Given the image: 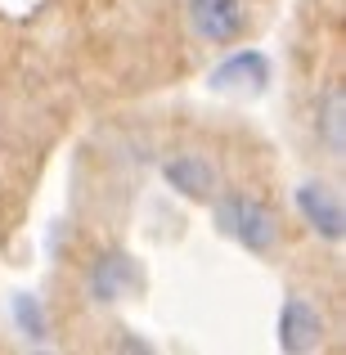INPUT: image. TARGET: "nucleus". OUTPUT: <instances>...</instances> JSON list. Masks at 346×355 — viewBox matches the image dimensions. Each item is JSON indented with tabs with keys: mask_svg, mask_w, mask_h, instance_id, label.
<instances>
[{
	"mask_svg": "<svg viewBox=\"0 0 346 355\" xmlns=\"http://www.w3.org/2000/svg\"><path fill=\"white\" fill-rule=\"evenodd\" d=\"M216 225H220L225 239H234L248 252H257V257L275 252V243H279L275 211H270L266 202H257L252 193H239V189H230L225 198H216Z\"/></svg>",
	"mask_w": 346,
	"mask_h": 355,
	"instance_id": "nucleus-1",
	"label": "nucleus"
},
{
	"mask_svg": "<svg viewBox=\"0 0 346 355\" xmlns=\"http://www.w3.org/2000/svg\"><path fill=\"white\" fill-rule=\"evenodd\" d=\"M320 338H324V320L315 311V302L302 293H288L284 311H279V347L288 355H306L320 347Z\"/></svg>",
	"mask_w": 346,
	"mask_h": 355,
	"instance_id": "nucleus-2",
	"label": "nucleus"
},
{
	"mask_svg": "<svg viewBox=\"0 0 346 355\" xmlns=\"http://www.w3.org/2000/svg\"><path fill=\"white\" fill-rule=\"evenodd\" d=\"M297 211H302V220L324 243H342L346 239V211H342L338 193H333L329 184H320V180L297 184Z\"/></svg>",
	"mask_w": 346,
	"mask_h": 355,
	"instance_id": "nucleus-3",
	"label": "nucleus"
},
{
	"mask_svg": "<svg viewBox=\"0 0 346 355\" xmlns=\"http://www.w3.org/2000/svg\"><path fill=\"white\" fill-rule=\"evenodd\" d=\"M162 180L189 202H211L216 198V166L202 153H171L162 162Z\"/></svg>",
	"mask_w": 346,
	"mask_h": 355,
	"instance_id": "nucleus-4",
	"label": "nucleus"
},
{
	"mask_svg": "<svg viewBox=\"0 0 346 355\" xmlns=\"http://www.w3.org/2000/svg\"><path fill=\"white\" fill-rule=\"evenodd\" d=\"M243 0H189V27L211 45H230L243 36Z\"/></svg>",
	"mask_w": 346,
	"mask_h": 355,
	"instance_id": "nucleus-5",
	"label": "nucleus"
},
{
	"mask_svg": "<svg viewBox=\"0 0 346 355\" xmlns=\"http://www.w3.org/2000/svg\"><path fill=\"white\" fill-rule=\"evenodd\" d=\"M86 288H90V302H99V306H117L121 297L135 288V261H130L126 252H104V257L90 266Z\"/></svg>",
	"mask_w": 346,
	"mask_h": 355,
	"instance_id": "nucleus-6",
	"label": "nucleus"
},
{
	"mask_svg": "<svg viewBox=\"0 0 346 355\" xmlns=\"http://www.w3.org/2000/svg\"><path fill=\"white\" fill-rule=\"evenodd\" d=\"M315 135H320L329 157H346V90L329 86L315 108Z\"/></svg>",
	"mask_w": 346,
	"mask_h": 355,
	"instance_id": "nucleus-7",
	"label": "nucleus"
},
{
	"mask_svg": "<svg viewBox=\"0 0 346 355\" xmlns=\"http://www.w3.org/2000/svg\"><path fill=\"white\" fill-rule=\"evenodd\" d=\"M266 81H270V63H266L261 50H239V54H230V59L211 72V86H216V90H234V86L261 90Z\"/></svg>",
	"mask_w": 346,
	"mask_h": 355,
	"instance_id": "nucleus-8",
	"label": "nucleus"
},
{
	"mask_svg": "<svg viewBox=\"0 0 346 355\" xmlns=\"http://www.w3.org/2000/svg\"><path fill=\"white\" fill-rule=\"evenodd\" d=\"M14 324L27 342H45V315L36 297H14Z\"/></svg>",
	"mask_w": 346,
	"mask_h": 355,
	"instance_id": "nucleus-9",
	"label": "nucleus"
}]
</instances>
